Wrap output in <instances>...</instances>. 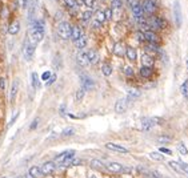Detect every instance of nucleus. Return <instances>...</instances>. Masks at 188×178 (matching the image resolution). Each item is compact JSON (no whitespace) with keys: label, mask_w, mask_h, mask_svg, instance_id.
I'll return each mask as SVG.
<instances>
[{"label":"nucleus","mask_w":188,"mask_h":178,"mask_svg":"<svg viewBox=\"0 0 188 178\" xmlns=\"http://www.w3.org/2000/svg\"><path fill=\"white\" fill-rule=\"evenodd\" d=\"M57 33H59V36L62 39H69L71 37V33H72V27L67 21L60 23L59 28H57Z\"/></svg>","instance_id":"1"},{"label":"nucleus","mask_w":188,"mask_h":178,"mask_svg":"<svg viewBox=\"0 0 188 178\" xmlns=\"http://www.w3.org/2000/svg\"><path fill=\"white\" fill-rule=\"evenodd\" d=\"M160 122H161V120L156 118V117H152V118L145 117V118L141 120V126L140 128L143 129V130H150V129H152L155 125H157V124H160Z\"/></svg>","instance_id":"2"},{"label":"nucleus","mask_w":188,"mask_h":178,"mask_svg":"<svg viewBox=\"0 0 188 178\" xmlns=\"http://www.w3.org/2000/svg\"><path fill=\"white\" fill-rule=\"evenodd\" d=\"M35 47H36V44L31 43L29 40L25 41V45H24V56H25V60H31L32 56H34V52H35Z\"/></svg>","instance_id":"3"},{"label":"nucleus","mask_w":188,"mask_h":178,"mask_svg":"<svg viewBox=\"0 0 188 178\" xmlns=\"http://www.w3.org/2000/svg\"><path fill=\"white\" fill-rule=\"evenodd\" d=\"M173 16H175L176 25L180 27V25H182V10H180L179 1H175V4H173Z\"/></svg>","instance_id":"4"},{"label":"nucleus","mask_w":188,"mask_h":178,"mask_svg":"<svg viewBox=\"0 0 188 178\" xmlns=\"http://www.w3.org/2000/svg\"><path fill=\"white\" fill-rule=\"evenodd\" d=\"M127 108H128V100L127 98H120L115 105L116 113H124L127 110Z\"/></svg>","instance_id":"5"},{"label":"nucleus","mask_w":188,"mask_h":178,"mask_svg":"<svg viewBox=\"0 0 188 178\" xmlns=\"http://www.w3.org/2000/svg\"><path fill=\"white\" fill-rule=\"evenodd\" d=\"M73 157H75V150H66V152L60 153L59 156L56 157V161L57 162H63V161H66V159H72Z\"/></svg>","instance_id":"6"},{"label":"nucleus","mask_w":188,"mask_h":178,"mask_svg":"<svg viewBox=\"0 0 188 178\" xmlns=\"http://www.w3.org/2000/svg\"><path fill=\"white\" fill-rule=\"evenodd\" d=\"M80 81H82V88L83 89H92L95 87V82L91 77H88V76H84L83 75L80 77Z\"/></svg>","instance_id":"7"},{"label":"nucleus","mask_w":188,"mask_h":178,"mask_svg":"<svg viewBox=\"0 0 188 178\" xmlns=\"http://www.w3.org/2000/svg\"><path fill=\"white\" fill-rule=\"evenodd\" d=\"M150 25L155 29L164 28V27H166V20L161 19V17H152V19L150 20Z\"/></svg>","instance_id":"8"},{"label":"nucleus","mask_w":188,"mask_h":178,"mask_svg":"<svg viewBox=\"0 0 188 178\" xmlns=\"http://www.w3.org/2000/svg\"><path fill=\"white\" fill-rule=\"evenodd\" d=\"M55 169H56V165H55V162H52V161H48V162L43 163V166H41V173L43 174H51L52 172H55Z\"/></svg>","instance_id":"9"},{"label":"nucleus","mask_w":188,"mask_h":178,"mask_svg":"<svg viewBox=\"0 0 188 178\" xmlns=\"http://www.w3.org/2000/svg\"><path fill=\"white\" fill-rule=\"evenodd\" d=\"M143 8H144V12L151 15V13H155V11H156V4L154 0H145L143 3Z\"/></svg>","instance_id":"10"},{"label":"nucleus","mask_w":188,"mask_h":178,"mask_svg":"<svg viewBox=\"0 0 188 178\" xmlns=\"http://www.w3.org/2000/svg\"><path fill=\"white\" fill-rule=\"evenodd\" d=\"M144 37H145V41H148V43H154V44L159 43V39H157L156 33L154 31H151V29L144 32Z\"/></svg>","instance_id":"11"},{"label":"nucleus","mask_w":188,"mask_h":178,"mask_svg":"<svg viewBox=\"0 0 188 178\" xmlns=\"http://www.w3.org/2000/svg\"><path fill=\"white\" fill-rule=\"evenodd\" d=\"M106 148L108 150H112V152H119V153H128V149H125V148L120 146V145H115V144H112V142H107Z\"/></svg>","instance_id":"12"},{"label":"nucleus","mask_w":188,"mask_h":178,"mask_svg":"<svg viewBox=\"0 0 188 178\" xmlns=\"http://www.w3.org/2000/svg\"><path fill=\"white\" fill-rule=\"evenodd\" d=\"M132 12H133V15H135L136 19L143 17V15H144V8H143V4L138 3L136 6H133V7H132Z\"/></svg>","instance_id":"13"},{"label":"nucleus","mask_w":188,"mask_h":178,"mask_svg":"<svg viewBox=\"0 0 188 178\" xmlns=\"http://www.w3.org/2000/svg\"><path fill=\"white\" fill-rule=\"evenodd\" d=\"M141 63H143V66H152L154 65V57L148 55V53H144L143 56H141Z\"/></svg>","instance_id":"14"},{"label":"nucleus","mask_w":188,"mask_h":178,"mask_svg":"<svg viewBox=\"0 0 188 178\" xmlns=\"http://www.w3.org/2000/svg\"><path fill=\"white\" fill-rule=\"evenodd\" d=\"M87 56H88V60H89V64H96L99 61V55L95 49H91L87 52Z\"/></svg>","instance_id":"15"},{"label":"nucleus","mask_w":188,"mask_h":178,"mask_svg":"<svg viewBox=\"0 0 188 178\" xmlns=\"http://www.w3.org/2000/svg\"><path fill=\"white\" fill-rule=\"evenodd\" d=\"M78 63L80 65L85 66L87 64H89V60H88V56H87V52H79L78 55Z\"/></svg>","instance_id":"16"},{"label":"nucleus","mask_w":188,"mask_h":178,"mask_svg":"<svg viewBox=\"0 0 188 178\" xmlns=\"http://www.w3.org/2000/svg\"><path fill=\"white\" fill-rule=\"evenodd\" d=\"M113 53H115L116 56H124L125 55V49L123 47L122 43H116L115 47H113Z\"/></svg>","instance_id":"17"},{"label":"nucleus","mask_w":188,"mask_h":178,"mask_svg":"<svg viewBox=\"0 0 188 178\" xmlns=\"http://www.w3.org/2000/svg\"><path fill=\"white\" fill-rule=\"evenodd\" d=\"M19 31H20V24L17 21H13L12 24H10V27H8V33L10 35H16Z\"/></svg>","instance_id":"18"},{"label":"nucleus","mask_w":188,"mask_h":178,"mask_svg":"<svg viewBox=\"0 0 188 178\" xmlns=\"http://www.w3.org/2000/svg\"><path fill=\"white\" fill-rule=\"evenodd\" d=\"M91 168L92 169H100V170H106V165L97 158H94L91 161Z\"/></svg>","instance_id":"19"},{"label":"nucleus","mask_w":188,"mask_h":178,"mask_svg":"<svg viewBox=\"0 0 188 178\" xmlns=\"http://www.w3.org/2000/svg\"><path fill=\"white\" fill-rule=\"evenodd\" d=\"M108 169L111 172H115V173H123V165H120L117 162H111L108 165Z\"/></svg>","instance_id":"20"},{"label":"nucleus","mask_w":188,"mask_h":178,"mask_svg":"<svg viewBox=\"0 0 188 178\" xmlns=\"http://www.w3.org/2000/svg\"><path fill=\"white\" fill-rule=\"evenodd\" d=\"M125 56L128 57V59L131 60V61H135V60H136V56H138V55H136V51L133 49V48H132V47H128L127 49H125Z\"/></svg>","instance_id":"21"},{"label":"nucleus","mask_w":188,"mask_h":178,"mask_svg":"<svg viewBox=\"0 0 188 178\" xmlns=\"http://www.w3.org/2000/svg\"><path fill=\"white\" fill-rule=\"evenodd\" d=\"M87 45V37L85 36H82V37H79L78 40L75 41V47L78 49H83V48Z\"/></svg>","instance_id":"22"},{"label":"nucleus","mask_w":188,"mask_h":178,"mask_svg":"<svg viewBox=\"0 0 188 178\" xmlns=\"http://www.w3.org/2000/svg\"><path fill=\"white\" fill-rule=\"evenodd\" d=\"M83 33H82V29H80V27H73L72 28V33H71V37H72L73 41H76L79 37H82Z\"/></svg>","instance_id":"23"},{"label":"nucleus","mask_w":188,"mask_h":178,"mask_svg":"<svg viewBox=\"0 0 188 178\" xmlns=\"http://www.w3.org/2000/svg\"><path fill=\"white\" fill-rule=\"evenodd\" d=\"M151 75H152V69L150 66H141L140 68V76L148 78V77H151Z\"/></svg>","instance_id":"24"},{"label":"nucleus","mask_w":188,"mask_h":178,"mask_svg":"<svg viewBox=\"0 0 188 178\" xmlns=\"http://www.w3.org/2000/svg\"><path fill=\"white\" fill-rule=\"evenodd\" d=\"M17 89H19V80H15V81L12 82V88H11V100H13L16 97Z\"/></svg>","instance_id":"25"},{"label":"nucleus","mask_w":188,"mask_h":178,"mask_svg":"<svg viewBox=\"0 0 188 178\" xmlns=\"http://www.w3.org/2000/svg\"><path fill=\"white\" fill-rule=\"evenodd\" d=\"M29 174H31L34 178H38V177H40L43 173H41L40 168H38V166H32V168H29Z\"/></svg>","instance_id":"26"},{"label":"nucleus","mask_w":188,"mask_h":178,"mask_svg":"<svg viewBox=\"0 0 188 178\" xmlns=\"http://www.w3.org/2000/svg\"><path fill=\"white\" fill-rule=\"evenodd\" d=\"M140 96V92L138 89H128V98L127 100H136Z\"/></svg>","instance_id":"27"},{"label":"nucleus","mask_w":188,"mask_h":178,"mask_svg":"<svg viewBox=\"0 0 188 178\" xmlns=\"http://www.w3.org/2000/svg\"><path fill=\"white\" fill-rule=\"evenodd\" d=\"M101 72H103L104 76H110L111 73H112V66L110 65V64H103V66H101Z\"/></svg>","instance_id":"28"},{"label":"nucleus","mask_w":188,"mask_h":178,"mask_svg":"<svg viewBox=\"0 0 188 178\" xmlns=\"http://www.w3.org/2000/svg\"><path fill=\"white\" fill-rule=\"evenodd\" d=\"M169 166H171V168H172L176 173H179V174H180V173H183L182 166H180V162H176V161H171V162H169Z\"/></svg>","instance_id":"29"},{"label":"nucleus","mask_w":188,"mask_h":178,"mask_svg":"<svg viewBox=\"0 0 188 178\" xmlns=\"http://www.w3.org/2000/svg\"><path fill=\"white\" fill-rule=\"evenodd\" d=\"M31 82H32V87L34 88H39V78H38V75L35 72L31 73Z\"/></svg>","instance_id":"30"},{"label":"nucleus","mask_w":188,"mask_h":178,"mask_svg":"<svg viewBox=\"0 0 188 178\" xmlns=\"http://www.w3.org/2000/svg\"><path fill=\"white\" fill-rule=\"evenodd\" d=\"M180 91H182V94L185 97V98H188V81L185 80L184 82H183L182 88H180Z\"/></svg>","instance_id":"31"},{"label":"nucleus","mask_w":188,"mask_h":178,"mask_svg":"<svg viewBox=\"0 0 188 178\" xmlns=\"http://www.w3.org/2000/svg\"><path fill=\"white\" fill-rule=\"evenodd\" d=\"M178 152L180 154H183V156H187V154H188L187 148H185V145L182 144V142H180V144H178Z\"/></svg>","instance_id":"32"},{"label":"nucleus","mask_w":188,"mask_h":178,"mask_svg":"<svg viewBox=\"0 0 188 178\" xmlns=\"http://www.w3.org/2000/svg\"><path fill=\"white\" fill-rule=\"evenodd\" d=\"M150 157L152 159H155V161H164V157L161 156L160 153H156V152H152V153H150Z\"/></svg>","instance_id":"33"},{"label":"nucleus","mask_w":188,"mask_h":178,"mask_svg":"<svg viewBox=\"0 0 188 178\" xmlns=\"http://www.w3.org/2000/svg\"><path fill=\"white\" fill-rule=\"evenodd\" d=\"M84 94H85V89H83V88H80L78 92H76V94H75V100L76 101H80L84 97Z\"/></svg>","instance_id":"34"},{"label":"nucleus","mask_w":188,"mask_h":178,"mask_svg":"<svg viewBox=\"0 0 188 178\" xmlns=\"http://www.w3.org/2000/svg\"><path fill=\"white\" fill-rule=\"evenodd\" d=\"M73 134H75V129L73 128H67L62 133V136H64V137H69V136H73Z\"/></svg>","instance_id":"35"},{"label":"nucleus","mask_w":188,"mask_h":178,"mask_svg":"<svg viewBox=\"0 0 188 178\" xmlns=\"http://www.w3.org/2000/svg\"><path fill=\"white\" fill-rule=\"evenodd\" d=\"M96 20L100 23V24L103 21H106V15H104L103 11H97V12H96Z\"/></svg>","instance_id":"36"},{"label":"nucleus","mask_w":188,"mask_h":178,"mask_svg":"<svg viewBox=\"0 0 188 178\" xmlns=\"http://www.w3.org/2000/svg\"><path fill=\"white\" fill-rule=\"evenodd\" d=\"M64 3L68 8L73 10V8H78V4H76V0H64Z\"/></svg>","instance_id":"37"},{"label":"nucleus","mask_w":188,"mask_h":178,"mask_svg":"<svg viewBox=\"0 0 188 178\" xmlns=\"http://www.w3.org/2000/svg\"><path fill=\"white\" fill-rule=\"evenodd\" d=\"M157 142H159V144H169V142H171V138L167 137V136H160V137L157 138Z\"/></svg>","instance_id":"38"},{"label":"nucleus","mask_w":188,"mask_h":178,"mask_svg":"<svg viewBox=\"0 0 188 178\" xmlns=\"http://www.w3.org/2000/svg\"><path fill=\"white\" fill-rule=\"evenodd\" d=\"M124 73H125V76H128V77H132V76H133V69H132V66L125 65V66H124Z\"/></svg>","instance_id":"39"},{"label":"nucleus","mask_w":188,"mask_h":178,"mask_svg":"<svg viewBox=\"0 0 188 178\" xmlns=\"http://www.w3.org/2000/svg\"><path fill=\"white\" fill-rule=\"evenodd\" d=\"M145 174H147L148 178H163L159 172H152V173H147V172H145Z\"/></svg>","instance_id":"40"},{"label":"nucleus","mask_w":188,"mask_h":178,"mask_svg":"<svg viewBox=\"0 0 188 178\" xmlns=\"http://www.w3.org/2000/svg\"><path fill=\"white\" fill-rule=\"evenodd\" d=\"M82 17H83V20H84V21H88V20L92 17V12H91V11H85V12H83Z\"/></svg>","instance_id":"41"},{"label":"nucleus","mask_w":188,"mask_h":178,"mask_svg":"<svg viewBox=\"0 0 188 178\" xmlns=\"http://www.w3.org/2000/svg\"><path fill=\"white\" fill-rule=\"evenodd\" d=\"M51 76H52V73H51L50 71H47V72H44L43 75H41V80H43V81H48L51 78Z\"/></svg>","instance_id":"42"},{"label":"nucleus","mask_w":188,"mask_h":178,"mask_svg":"<svg viewBox=\"0 0 188 178\" xmlns=\"http://www.w3.org/2000/svg\"><path fill=\"white\" fill-rule=\"evenodd\" d=\"M104 15H106V20H110L111 17H112V10H111V8L106 10L104 11Z\"/></svg>","instance_id":"43"},{"label":"nucleus","mask_w":188,"mask_h":178,"mask_svg":"<svg viewBox=\"0 0 188 178\" xmlns=\"http://www.w3.org/2000/svg\"><path fill=\"white\" fill-rule=\"evenodd\" d=\"M38 124H39V118H35V121L31 122V126H29V129H31V130L36 129V128H38Z\"/></svg>","instance_id":"44"},{"label":"nucleus","mask_w":188,"mask_h":178,"mask_svg":"<svg viewBox=\"0 0 188 178\" xmlns=\"http://www.w3.org/2000/svg\"><path fill=\"white\" fill-rule=\"evenodd\" d=\"M83 3H84L87 7H89V8H91V7H94L95 0H83Z\"/></svg>","instance_id":"45"},{"label":"nucleus","mask_w":188,"mask_h":178,"mask_svg":"<svg viewBox=\"0 0 188 178\" xmlns=\"http://www.w3.org/2000/svg\"><path fill=\"white\" fill-rule=\"evenodd\" d=\"M180 166H182L183 173H187V174H188V163H185V162H180Z\"/></svg>","instance_id":"46"},{"label":"nucleus","mask_w":188,"mask_h":178,"mask_svg":"<svg viewBox=\"0 0 188 178\" xmlns=\"http://www.w3.org/2000/svg\"><path fill=\"white\" fill-rule=\"evenodd\" d=\"M120 6H122V1H120V0H113V1H112V7H113V8H119Z\"/></svg>","instance_id":"47"},{"label":"nucleus","mask_w":188,"mask_h":178,"mask_svg":"<svg viewBox=\"0 0 188 178\" xmlns=\"http://www.w3.org/2000/svg\"><path fill=\"white\" fill-rule=\"evenodd\" d=\"M138 40L139 41H145V37H144V33H143V32H139L138 33Z\"/></svg>","instance_id":"48"},{"label":"nucleus","mask_w":188,"mask_h":178,"mask_svg":"<svg viewBox=\"0 0 188 178\" xmlns=\"http://www.w3.org/2000/svg\"><path fill=\"white\" fill-rule=\"evenodd\" d=\"M55 80H56V75H52V76H51V78H50V80H48V81H47V85H48V87H50V85L52 84V82L55 81Z\"/></svg>","instance_id":"49"},{"label":"nucleus","mask_w":188,"mask_h":178,"mask_svg":"<svg viewBox=\"0 0 188 178\" xmlns=\"http://www.w3.org/2000/svg\"><path fill=\"white\" fill-rule=\"evenodd\" d=\"M160 152H163V153H166V154H172V152L169 149H167V148H160Z\"/></svg>","instance_id":"50"},{"label":"nucleus","mask_w":188,"mask_h":178,"mask_svg":"<svg viewBox=\"0 0 188 178\" xmlns=\"http://www.w3.org/2000/svg\"><path fill=\"white\" fill-rule=\"evenodd\" d=\"M80 163H82V161H80V159H75V158H73V159H72V162H71V165H72V166H76V165H80Z\"/></svg>","instance_id":"51"},{"label":"nucleus","mask_w":188,"mask_h":178,"mask_svg":"<svg viewBox=\"0 0 188 178\" xmlns=\"http://www.w3.org/2000/svg\"><path fill=\"white\" fill-rule=\"evenodd\" d=\"M17 117H19V113H16V114H15V117H13V118L10 121V124H8V126H12V124L16 121V120H17Z\"/></svg>","instance_id":"52"},{"label":"nucleus","mask_w":188,"mask_h":178,"mask_svg":"<svg viewBox=\"0 0 188 178\" xmlns=\"http://www.w3.org/2000/svg\"><path fill=\"white\" fill-rule=\"evenodd\" d=\"M4 88H6V80L0 78V89H4Z\"/></svg>","instance_id":"53"},{"label":"nucleus","mask_w":188,"mask_h":178,"mask_svg":"<svg viewBox=\"0 0 188 178\" xmlns=\"http://www.w3.org/2000/svg\"><path fill=\"white\" fill-rule=\"evenodd\" d=\"M27 3H28V0H19V4L23 7H27Z\"/></svg>","instance_id":"54"},{"label":"nucleus","mask_w":188,"mask_h":178,"mask_svg":"<svg viewBox=\"0 0 188 178\" xmlns=\"http://www.w3.org/2000/svg\"><path fill=\"white\" fill-rule=\"evenodd\" d=\"M25 178H34V177H32V175H31V174H29V173H28V174L25 175Z\"/></svg>","instance_id":"55"},{"label":"nucleus","mask_w":188,"mask_h":178,"mask_svg":"<svg viewBox=\"0 0 188 178\" xmlns=\"http://www.w3.org/2000/svg\"><path fill=\"white\" fill-rule=\"evenodd\" d=\"M89 178H97V177H95V175H92V177H89Z\"/></svg>","instance_id":"56"},{"label":"nucleus","mask_w":188,"mask_h":178,"mask_svg":"<svg viewBox=\"0 0 188 178\" xmlns=\"http://www.w3.org/2000/svg\"><path fill=\"white\" fill-rule=\"evenodd\" d=\"M187 68H188V61H187Z\"/></svg>","instance_id":"57"}]
</instances>
